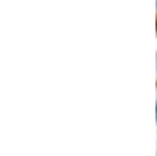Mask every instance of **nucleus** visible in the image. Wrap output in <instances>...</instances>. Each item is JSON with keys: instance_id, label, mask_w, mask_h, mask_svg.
Here are the masks:
<instances>
[]
</instances>
